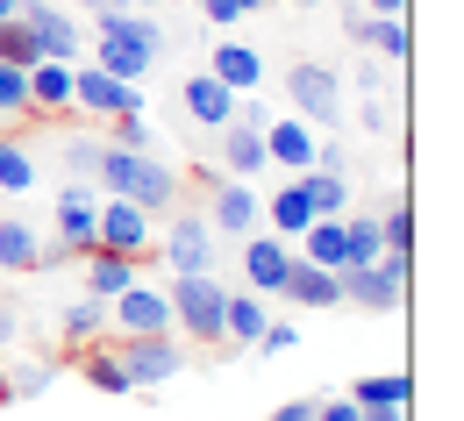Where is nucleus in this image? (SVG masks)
Wrapping results in <instances>:
<instances>
[{"instance_id": "f257e3e1", "label": "nucleus", "mask_w": 464, "mask_h": 421, "mask_svg": "<svg viewBox=\"0 0 464 421\" xmlns=\"http://www.w3.org/2000/svg\"><path fill=\"white\" fill-rule=\"evenodd\" d=\"M93 186L101 193H121V200H136L143 215H172L179 200V172L165 158H150V150H129V143H101V158H93Z\"/></svg>"}, {"instance_id": "f03ea898", "label": "nucleus", "mask_w": 464, "mask_h": 421, "mask_svg": "<svg viewBox=\"0 0 464 421\" xmlns=\"http://www.w3.org/2000/svg\"><path fill=\"white\" fill-rule=\"evenodd\" d=\"M93 29H101L93 64H101V72H115V79H129V86H143V72L165 58V29H158V14H150V7H115V14H93Z\"/></svg>"}, {"instance_id": "7ed1b4c3", "label": "nucleus", "mask_w": 464, "mask_h": 421, "mask_svg": "<svg viewBox=\"0 0 464 421\" xmlns=\"http://www.w3.org/2000/svg\"><path fill=\"white\" fill-rule=\"evenodd\" d=\"M165 301H172V336L222 343V301H229V286L215 272H172L165 279Z\"/></svg>"}, {"instance_id": "20e7f679", "label": "nucleus", "mask_w": 464, "mask_h": 421, "mask_svg": "<svg viewBox=\"0 0 464 421\" xmlns=\"http://www.w3.org/2000/svg\"><path fill=\"white\" fill-rule=\"evenodd\" d=\"M407 279H414V257H393V250H379L372 264H343V272H336L343 301L364 307V314H393V307L407 301Z\"/></svg>"}, {"instance_id": "39448f33", "label": "nucleus", "mask_w": 464, "mask_h": 421, "mask_svg": "<svg viewBox=\"0 0 464 421\" xmlns=\"http://www.w3.org/2000/svg\"><path fill=\"white\" fill-rule=\"evenodd\" d=\"M286 100H293V115L307 121V129H336L343 121V79L329 72V64H314V58H300L286 64Z\"/></svg>"}, {"instance_id": "423d86ee", "label": "nucleus", "mask_w": 464, "mask_h": 421, "mask_svg": "<svg viewBox=\"0 0 464 421\" xmlns=\"http://www.w3.org/2000/svg\"><path fill=\"white\" fill-rule=\"evenodd\" d=\"M93 243L101 250H121V257H158V236H150V215L121 193H101V215H93Z\"/></svg>"}, {"instance_id": "0eeeda50", "label": "nucleus", "mask_w": 464, "mask_h": 421, "mask_svg": "<svg viewBox=\"0 0 464 421\" xmlns=\"http://www.w3.org/2000/svg\"><path fill=\"white\" fill-rule=\"evenodd\" d=\"M108 329H121V336H172V301H165V286L129 279L115 301H108Z\"/></svg>"}, {"instance_id": "6e6552de", "label": "nucleus", "mask_w": 464, "mask_h": 421, "mask_svg": "<svg viewBox=\"0 0 464 421\" xmlns=\"http://www.w3.org/2000/svg\"><path fill=\"white\" fill-rule=\"evenodd\" d=\"M115 350H121V364H129V386H136V393H158V386H172L179 364H186L179 336H121Z\"/></svg>"}, {"instance_id": "1a4fd4ad", "label": "nucleus", "mask_w": 464, "mask_h": 421, "mask_svg": "<svg viewBox=\"0 0 464 421\" xmlns=\"http://www.w3.org/2000/svg\"><path fill=\"white\" fill-rule=\"evenodd\" d=\"M72 108H86V115H129V108H150L143 100V86H129L115 72H101V64H72Z\"/></svg>"}, {"instance_id": "9d476101", "label": "nucleus", "mask_w": 464, "mask_h": 421, "mask_svg": "<svg viewBox=\"0 0 464 421\" xmlns=\"http://www.w3.org/2000/svg\"><path fill=\"white\" fill-rule=\"evenodd\" d=\"M158 257H165V272H215V229H208V215H172V229L158 236Z\"/></svg>"}, {"instance_id": "9b49d317", "label": "nucleus", "mask_w": 464, "mask_h": 421, "mask_svg": "<svg viewBox=\"0 0 464 421\" xmlns=\"http://www.w3.org/2000/svg\"><path fill=\"white\" fill-rule=\"evenodd\" d=\"M22 29L36 36V58H58V64H79V22L64 14L58 0H22Z\"/></svg>"}, {"instance_id": "f8f14e48", "label": "nucleus", "mask_w": 464, "mask_h": 421, "mask_svg": "<svg viewBox=\"0 0 464 421\" xmlns=\"http://www.w3.org/2000/svg\"><path fill=\"white\" fill-rule=\"evenodd\" d=\"M265 158L286 165V172L322 165V129H307L300 115H272V121H265Z\"/></svg>"}, {"instance_id": "ddd939ff", "label": "nucleus", "mask_w": 464, "mask_h": 421, "mask_svg": "<svg viewBox=\"0 0 464 421\" xmlns=\"http://www.w3.org/2000/svg\"><path fill=\"white\" fill-rule=\"evenodd\" d=\"M293 272V243L286 236H243V279H250V293H279Z\"/></svg>"}, {"instance_id": "4468645a", "label": "nucleus", "mask_w": 464, "mask_h": 421, "mask_svg": "<svg viewBox=\"0 0 464 421\" xmlns=\"http://www.w3.org/2000/svg\"><path fill=\"white\" fill-rule=\"evenodd\" d=\"M257 222H265V200H257V186H250V179H222V186H215V215H208L215 236H250Z\"/></svg>"}, {"instance_id": "2eb2a0df", "label": "nucleus", "mask_w": 464, "mask_h": 421, "mask_svg": "<svg viewBox=\"0 0 464 421\" xmlns=\"http://www.w3.org/2000/svg\"><path fill=\"white\" fill-rule=\"evenodd\" d=\"M179 100H186V121H200V129H229L236 121V93L215 72H193V79L179 86Z\"/></svg>"}, {"instance_id": "dca6fc26", "label": "nucleus", "mask_w": 464, "mask_h": 421, "mask_svg": "<svg viewBox=\"0 0 464 421\" xmlns=\"http://www.w3.org/2000/svg\"><path fill=\"white\" fill-rule=\"evenodd\" d=\"M93 215H101V193H93L86 179H72V186L58 193V215H51V222H58V243L93 250Z\"/></svg>"}, {"instance_id": "f3484780", "label": "nucleus", "mask_w": 464, "mask_h": 421, "mask_svg": "<svg viewBox=\"0 0 464 421\" xmlns=\"http://www.w3.org/2000/svg\"><path fill=\"white\" fill-rule=\"evenodd\" d=\"M350 36H357L372 58H386V64H401L407 43H414V36H407V14H364V7L350 14Z\"/></svg>"}, {"instance_id": "a211bd4d", "label": "nucleus", "mask_w": 464, "mask_h": 421, "mask_svg": "<svg viewBox=\"0 0 464 421\" xmlns=\"http://www.w3.org/2000/svg\"><path fill=\"white\" fill-rule=\"evenodd\" d=\"M222 136V179H265V129H243V121H229V129H215Z\"/></svg>"}, {"instance_id": "6ab92c4d", "label": "nucleus", "mask_w": 464, "mask_h": 421, "mask_svg": "<svg viewBox=\"0 0 464 421\" xmlns=\"http://www.w3.org/2000/svg\"><path fill=\"white\" fill-rule=\"evenodd\" d=\"M279 301H293V307H343V286H336V272H322V264L293 257V272H286V286H279Z\"/></svg>"}, {"instance_id": "aec40b11", "label": "nucleus", "mask_w": 464, "mask_h": 421, "mask_svg": "<svg viewBox=\"0 0 464 421\" xmlns=\"http://www.w3.org/2000/svg\"><path fill=\"white\" fill-rule=\"evenodd\" d=\"M208 72H215L229 93H257V86H265V51H250V43H215Z\"/></svg>"}, {"instance_id": "412c9836", "label": "nucleus", "mask_w": 464, "mask_h": 421, "mask_svg": "<svg viewBox=\"0 0 464 421\" xmlns=\"http://www.w3.org/2000/svg\"><path fill=\"white\" fill-rule=\"evenodd\" d=\"M72 108V64L36 58L29 64V115H64Z\"/></svg>"}, {"instance_id": "4be33fe9", "label": "nucleus", "mask_w": 464, "mask_h": 421, "mask_svg": "<svg viewBox=\"0 0 464 421\" xmlns=\"http://www.w3.org/2000/svg\"><path fill=\"white\" fill-rule=\"evenodd\" d=\"M79 378H86L93 393H108V400H129V393H136L121 350H108V343H86V350H79Z\"/></svg>"}, {"instance_id": "5701e85b", "label": "nucleus", "mask_w": 464, "mask_h": 421, "mask_svg": "<svg viewBox=\"0 0 464 421\" xmlns=\"http://www.w3.org/2000/svg\"><path fill=\"white\" fill-rule=\"evenodd\" d=\"M79 257H86V293H93V301H115L121 286L136 279V257H121V250H101V243H93V250H79Z\"/></svg>"}, {"instance_id": "b1692460", "label": "nucleus", "mask_w": 464, "mask_h": 421, "mask_svg": "<svg viewBox=\"0 0 464 421\" xmlns=\"http://www.w3.org/2000/svg\"><path fill=\"white\" fill-rule=\"evenodd\" d=\"M58 336H64V350L101 343V336H108V301H93V293H86V301H72V307L58 314Z\"/></svg>"}, {"instance_id": "393cba45", "label": "nucleus", "mask_w": 464, "mask_h": 421, "mask_svg": "<svg viewBox=\"0 0 464 421\" xmlns=\"http://www.w3.org/2000/svg\"><path fill=\"white\" fill-rule=\"evenodd\" d=\"M265 215H272V229H279L286 243H300V229L314 222V200H307V186H300V172H293V179L279 186V193H272V207H265Z\"/></svg>"}, {"instance_id": "a878e982", "label": "nucleus", "mask_w": 464, "mask_h": 421, "mask_svg": "<svg viewBox=\"0 0 464 421\" xmlns=\"http://www.w3.org/2000/svg\"><path fill=\"white\" fill-rule=\"evenodd\" d=\"M36 222H22V215H0V272H36Z\"/></svg>"}, {"instance_id": "bb28decb", "label": "nucleus", "mask_w": 464, "mask_h": 421, "mask_svg": "<svg viewBox=\"0 0 464 421\" xmlns=\"http://www.w3.org/2000/svg\"><path fill=\"white\" fill-rule=\"evenodd\" d=\"M350 400H357V407H407V400H414V378H407V371H372V378L350 386Z\"/></svg>"}, {"instance_id": "cd10ccee", "label": "nucleus", "mask_w": 464, "mask_h": 421, "mask_svg": "<svg viewBox=\"0 0 464 421\" xmlns=\"http://www.w3.org/2000/svg\"><path fill=\"white\" fill-rule=\"evenodd\" d=\"M36 179H44L36 150L14 143V136H0V193H36Z\"/></svg>"}, {"instance_id": "c85d7f7f", "label": "nucleus", "mask_w": 464, "mask_h": 421, "mask_svg": "<svg viewBox=\"0 0 464 421\" xmlns=\"http://www.w3.org/2000/svg\"><path fill=\"white\" fill-rule=\"evenodd\" d=\"M300 186H307L314 215H350V179H343V172H329V165H307V172H300Z\"/></svg>"}, {"instance_id": "c756f323", "label": "nucleus", "mask_w": 464, "mask_h": 421, "mask_svg": "<svg viewBox=\"0 0 464 421\" xmlns=\"http://www.w3.org/2000/svg\"><path fill=\"white\" fill-rule=\"evenodd\" d=\"M51 378H58V364H51V358L14 364V371H7V386H0V400H44V393H51Z\"/></svg>"}, {"instance_id": "7c9ffc66", "label": "nucleus", "mask_w": 464, "mask_h": 421, "mask_svg": "<svg viewBox=\"0 0 464 421\" xmlns=\"http://www.w3.org/2000/svg\"><path fill=\"white\" fill-rule=\"evenodd\" d=\"M343 243H350V264H372L386 243H379V215H343Z\"/></svg>"}, {"instance_id": "2f4dec72", "label": "nucleus", "mask_w": 464, "mask_h": 421, "mask_svg": "<svg viewBox=\"0 0 464 421\" xmlns=\"http://www.w3.org/2000/svg\"><path fill=\"white\" fill-rule=\"evenodd\" d=\"M379 243H386L393 257H414V207H386V215H379Z\"/></svg>"}, {"instance_id": "473e14b6", "label": "nucleus", "mask_w": 464, "mask_h": 421, "mask_svg": "<svg viewBox=\"0 0 464 421\" xmlns=\"http://www.w3.org/2000/svg\"><path fill=\"white\" fill-rule=\"evenodd\" d=\"M108 121H115V136H108V143H129V150H150V143H158L150 108H129V115H108Z\"/></svg>"}, {"instance_id": "72a5a7b5", "label": "nucleus", "mask_w": 464, "mask_h": 421, "mask_svg": "<svg viewBox=\"0 0 464 421\" xmlns=\"http://www.w3.org/2000/svg\"><path fill=\"white\" fill-rule=\"evenodd\" d=\"M0 115H29V64H0Z\"/></svg>"}, {"instance_id": "f704fd0d", "label": "nucleus", "mask_w": 464, "mask_h": 421, "mask_svg": "<svg viewBox=\"0 0 464 421\" xmlns=\"http://www.w3.org/2000/svg\"><path fill=\"white\" fill-rule=\"evenodd\" d=\"M0 64H36V36L22 29V14L0 22Z\"/></svg>"}, {"instance_id": "c9c22d12", "label": "nucleus", "mask_w": 464, "mask_h": 421, "mask_svg": "<svg viewBox=\"0 0 464 421\" xmlns=\"http://www.w3.org/2000/svg\"><path fill=\"white\" fill-rule=\"evenodd\" d=\"M93 158H101V136H72L64 143V172L72 179H93Z\"/></svg>"}, {"instance_id": "e433bc0d", "label": "nucleus", "mask_w": 464, "mask_h": 421, "mask_svg": "<svg viewBox=\"0 0 464 421\" xmlns=\"http://www.w3.org/2000/svg\"><path fill=\"white\" fill-rule=\"evenodd\" d=\"M293 343H300V329H293V321H265V336H257L250 350H257V358H279V350H293Z\"/></svg>"}, {"instance_id": "4c0bfd02", "label": "nucleus", "mask_w": 464, "mask_h": 421, "mask_svg": "<svg viewBox=\"0 0 464 421\" xmlns=\"http://www.w3.org/2000/svg\"><path fill=\"white\" fill-rule=\"evenodd\" d=\"M314 421H364V415H357V400L343 393V400H314Z\"/></svg>"}, {"instance_id": "58836bf2", "label": "nucleus", "mask_w": 464, "mask_h": 421, "mask_svg": "<svg viewBox=\"0 0 464 421\" xmlns=\"http://www.w3.org/2000/svg\"><path fill=\"white\" fill-rule=\"evenodd\" d=\"M272 421H314V400H286V407H279Z\"/></svg>"}, {"instance_id": "ea45409f", "label": "nucleus", "mask_w": 464, "mask_h": 421, "mask_svg": "<svg viewBox=\"0 0 464 421\" xmlns=\"http://www.w3.org/2000/svg\"><path fill=\"white\" fill-rule=\"evenodd\" d=\"M364 421H407V407H357Z\"/></svg>"}, {"instance_id": "a19ab883", "label": "nucleus", "mask_w": 464, "mask_h": 421, "mask_svg": "<svg viewBox=\"0 0 464 421\" xmlns=\"http://www.w3.org/2000/svg\"><path fill=\"white\" fill-rule=\"evenodd\" d=\"M265 7H272V0H236V14H265Z\"/></svg>"}, {"instance_id": "79ce46f5", "label": "nucleus", "mask_w": 464, "mask_h": 421, "mask_svg": "<svg viewBox=\"0 0 464 421\" xmlns=\"http://www.w3.org/2000/svg\"><path fill=\"white\" fill-rule=\"evenodd\" d=\"M86 7H93V14H115V7H129V0H86Z\"/></svg>"}, {"instance_id": "37998d69", "label": "nucleus", "mask_w": 464, "mask_h": 421, "mask_svg": "<svg viewBox=\"0 0 464 421\" xmlns=\"http://www.w3.org/2000/svg\"><path fill=\"white\" fill-rule=\"evenodd\" d=\"M14 14H22V0H0V22H14Z\"/></svg>"}, {"instance_id": "c03bdc74", "label": "nucleus", "mask_w": 464, "mask_h": 421, "mask_svg": "<svg viewBox=\"0 0 464 421\" xmlns=\"http://www.w3.org/2000/svg\"><path fill=\"white\" fill-rule=\"evenodd\" d=\"M129 7H165V0H129Z\"/></svg>"}, {"instance_id": "a18cd8bd", "label": "nucleus", "mask_w": 464, "mask_h": 421, "mask_svg": "<svg viewBox=\"0 0 464 421\" xmlns=\"http://www.w3.org/2000/svg\"><path fill=\"white\" fill-rule=\"evenodd\" d=\"M293 7H322V0H293Z\"/></svg>"}]
</instances>
